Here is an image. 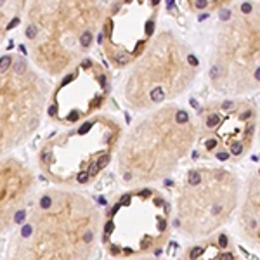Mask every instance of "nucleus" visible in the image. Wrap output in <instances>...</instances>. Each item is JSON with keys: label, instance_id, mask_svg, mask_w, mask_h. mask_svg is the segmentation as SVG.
<instances>
[{"label": "nucleus", "instance_id": "5", "mask_svg": "<svg viewBox=\"0 0 260 260\" xmlns=\"http://www.w3.org/2000/svg\"><path fill=\"white\" fill-rule=\"evenodd\" d=\"M196 56L181 43L163 38L127 83L128 104L134 109H153L186 94L198 73Z\"/></svg>", "mask_w": 260, "mask_h": 260}, {"label": "nucleus", "instance_id": "12", "mask_svg": "<svg viewBox=\"0 0 260 260\" xmlns=\"http://www.w3.org/2000/svg\"><path fill=\"white\" fill-rule=\"evenodd\" d=\"M40 207H42L43 210L50 208V207H52V198H50V196H43L42 200H40Z\"/></svg>", "mask_w": 260, "mask_h": 260}, {"label": "nucleus", "instance_id": "9", "mask_svg": "<svg viewBox=\"0 0 260 260\" xmlns=\"http://www.w3.org/2000/svg\"><path fill=\"white\" fill-rule=\"evenodd\" d=\"M92 38H94V37H92V31H89V30H87V31H83L82 35H80V47L87 49V47L92 43Z\"/></svg>", "mask_w": 260, "mask_h": 260}, {"label": "nucleus", "instance_id": "16", "mask_svg": "<svg viewBox=\"0 0 260 260\" xmlns=\"http://www.w3.org/2000/svg\"><path fill=\"white\" fill-rule=\"evenodd\" d=\"M31 231H33L31 225H24V227L21 229V236H23V238H28V236L31 234Z\"/></svg>", "mask_w": 260, "mask_h": 260}, {"label": "nucleus", "instance_id": "11", "mask_svg": "<svg viewBox=\"0 0 260 260\" xmlns=\"http://www.w3.org/2000/svg\"><path fill=\"white\" fill-rule=\"evenodd\" d=\"M24 69H26V63H24L23 59L16 61V64H14V71H16L17 75H21V73H24Z\"/></svg>", "mask_w": 260, "mask_h": 260}, {"label": "nucleus", "instance_id": "17", "mask_svg": "<svg viewBox=\"0 0 260 260\" xmlns=\"http://www.w3.org/2000/svg\"><path fill=\"white\" fill-rule=\"evenodd\" d=\"M73 80H75V75H66V78H64L63 82H61V87H66V85L71 83Z\"/></svg>", "mask_w": 260, "mask_h": 260}, {"label": "nucleus", "instance_id": "7", "mask_svg": "<svg viewBox=\"0 0 260 260\" xmlns=\"http://www.w3.org/2000/svg\"><path fill=\"white\" fill-rule=\"evenodd\" d=\"M239 236L251 250L260 253V163L250 172L239 201Z\"/></svg>", "mask_w": 260, "mask_h": 260}, {"label": "nucleus", "instance_id": "15", "mask_svg": "<svg viewBox=\"0 0 260 260\" xmlns=\"http://www.w3.org/2000/svg\"><path fill=\"white\" fill-rule=\"evenodd\" d=\"M24 218H26V212H24V210H19V212L16 213L14 220H16L17 224H21V222H24Z\"/></svg>", "mask_w": 260, "mask_h": 260}, {"label": "nucleus", "instance_id": "10", "mask_svg": "<svg viewBox=\"0 0 260 260\" xmlns=\"http://www.w3.org/2000/svg\"><path fill=\"white\" fill-rule=\"evenodd\" d=\"M11 63H12L11 56H4V57H0V73H5L7 69L11 68Z\"/></svg>", "mask_w": 260, "mask_h": 260}, {"label": "nucleus", "instance_id": "19", "mask_svg": "<svg viewBox=\"0 0 260 260\" xmlns=\"http://www.w3.org/2000/svg\"><path fill=\"white\" fill-rule=\"evenodd\" d=\"M56 113H57V106L52 104V106L49 108V115H50V116H56Z\"/></svg>", "mask_w": 260, "mask_h": 260}, {"label": "nucleus", "instance_id": "20", "mask_svg": "<svg viewBox=\"0 0 260 260\" xmlns=\"http://www.w3.org/2000/svg\"><path fill=\"white\" fill-rule=\"evenodd\" d=\"M257 141H258V144H260V116H258V134H257Z\"/></svg>", "mask_w": 260, "mask_h": 260}, {"label": "nucleus", "instance_id": "4", "mask_svg": "<svg viewBox=\"0 0 260 260\" xmlns=\"http://www.w3.org/2000/svg\"><path fill=\"white\" fill-rule=\"evenodd\" d=\"M174 208L163 192L144 186L123 192L108 213L104 238L123 231L130 234L122 257L159 253L172 236Z\"/></svg>", "mask_w": 260, "mask_h": 260}, {"label": "nucleus", "instance_id": "2", "mask_svg": "<svg viewBox=\"0 0 260 260\" xmlns=\"http://www.w3.org/2000/svg\"><path fill=\"white\" fill-rule=\"evenodd\" d=\"M241 201L238 174L218 165H194L174 189V227L187 239H203L224 227Z\"/></svg>", "mask_w": 260, "mask_h": 260}, {"label": "nucleus", "instance_id": "18", "mask_svg": "<svg viewBox=\"0 0 260 260\" xmlns=\"http://www.w3.org/2000/svg\"><path fill=\"white\" fill-rule=\"evenodd\" d=\"M19 23H21V21H19V17H14V19H12V21L9 23V24H7V30H9V31H11L12 28H16L17 24H19Z\"/></svg>", "mask_w": 260, "mask_h": 260}, {"label": "nucleus", "instance_id": "22", "mask_svg": "<svg viewBox=\"0 0 260 260\" xmlns=\"http://www.w3.org/2000/svg\"><path fill=\"white\" fill-rule=\"evenodd\" d=\"M4 2H5V0H0V7H2V4H4Z\"/></svg>", "mask_w": 260, "mask_h": 260}, {"label": "nucleus", "instance_id": "6", "mask_svg": "<svg viewBox=\"0 0 260 260\" xmlns=\"http://www.w3.org/2000/svg\"><path fill=\"white\" fill-rule=\"evenodd\" d=\"M250 12L241 11L244 21L233 26L210 64V85L220 96H246L260 89V16L250 19Z\"/></svg>", "mask_w": 260, "mask_h": 260}, {"label": "nucleus", "instance_id": "3", "mask_svg": "<svg viewBox=\"0 0 260 260\" xmlns=\"http://www.w3.org/2000/svg\"><path fill=\"white\" fill-rule=\"evenodd\" d=\"M260 108L243 96H222L196 108L194 158L201 161L239 163L255 146Z\"/></svg>", "mask_w": 260, "mask_h": 260}, {"label": "nucleus", "instance_id": "1", "mask_svg": "<svg viewBox=\"0 0 260 260\" xmlns=\"http://www.w3.org/2000/svg\"><path fill=\"white\" fill-rule=\"evenodd\" d=\"M196 123L189 109L179 104L154 108L134 127L120 159L127 184H151L172 175L191 154Z\"/></svg>", "mask_w": 260, "mask_h": 260}, {"label": "nucleus", "instance_id": "14", "mask_svg": "<svg viewBox=\"0 0 260 260\" xmlns=\"http://www.w3.org/2000/svg\"><path fill=\"white\" fill-rule=\"evenodd\" d=\"M37 31H38L37 26H35V24H30V26L26 28V37L28 38H35L37 37Z\"/></svg>", "mask_w": 260, "mask_h": 260}, {"label": "nucleus", "instance_id": "13", "mask_svg": "<svg viewBox=\"0 0 260 260\" xmlns=\"http://www.w3.org/2000/svg\"><path fill=\"white\" fill-rule=\"evenodd\" d=\"M52 159H54V156H52V151H43L42 153V161L43 163H52Z\"/></svg>", "mask_w": 260, "mask_h": 260}, {"label": "nucleus", "instance_id": "21", "mask_svg": "<svg viewBox=\"0 0 260 260\" xmlns=\"http://www.w3.org/2000/svg\"><path fill=\"white\" fill-rule=\"evenodd\" d=\"M19 52L26 54V47H24V45H19Z\"/></svg>", "mask_w": 260, "mask_h": 260}, {"label": "nucleus", "instance_id": "8", "mask_svg": "<svg viewBox=\"0 0 260 260\" xmlns=\"http://www.w3.org/2000/svg\"><path fill=\"white\" fill-rule=\"evenodd\" d=\"M182 258H239V253L227 233L215 231L203 241L198 239L196 244L189 246Z\"/></svg>", "mask_w": 260, "mask_h": 260}]
</instances>
